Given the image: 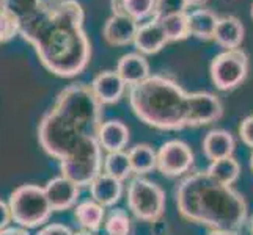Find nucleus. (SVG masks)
<instances>
[{"label":"nucleus","instance_id":"f257e3e1","mask_svg":"<svg viewBox=\"0 0 253 235\" xmlns=\"http://www.w3.org/2000/svg\"><path fill=\"white\" fill-rule=\"evenodd\" d=\"M19 34L57 77H76L90 63L91 44L77 0H44L37 13L19 24Z\"/></svg>","mask_w":253,"mask_h":235},{"label":"nucleus","instance_id":"f03ea898","mask_svg":"<svg viewBox=\"0 0 253 235\" xmlns=\"http://www.w3.org/2000/svg\"><path fill=\"white\" fill-rule=\"evenodd\" d=\"M102 116V103L96 99L90 85H68L40 119V146L60 162L82 138L98 136Z\"/></svg>","mask_w":253,"mask_h":235},{"label":"nucleus","instance_id":"7ed1b4c3","mask_svg":"<svg viewBox=\"0 0 253 235\" xmlns=\"http://www.w3.org/2000/svg\"><path fill=\"white\" fill-rule=\"evenodd\" d=\"M174 201L182 218L209 231H238L247 221L249 208L244 196L206 171L187 174L174 190Z\"/></svg>","mask_w":253,"mask_h":235},{"label":"nucleus","instance_id":"20e7f679","mask_svg":"<svg viewBox=\"0 0 253 235\" xmlns=\"http://www.w3.org/2000/svg\"><path fill=\"white\" fill-rule=\"evenodd\" d=\"M129 105L146 126L158 130H182L192 127V93L173 78L150 75L129 88Z\"/></svg>","mask_w":253,"mask_h":235},{"label":"nucleus","instance_id":"39448f33","mask_svg":"<svg viewBox=\"0 0 253 235\" xmlns=\"http://www.w3.org/2000/svg\"><path fill=\"white\" fill-rule=\"evenodd\" d=\"M102 147L98 136H85L60 160V172L79 187H90L102 172Z\"/></svg>","mask_w":253,"mask_h":235},{"label":"nucleus","instance_id":"423d86ee","mask_svg":"<svg viewBox=\"0 0 253 235\" xmlns=\"http://www.w3.org/2000/svg\"><path fill=\"white\" fill-rule=\"evenodd\" d=\"M13 221L25 229L40 228L52 215V205L46 196L44 187L24 184L17 187L8 199Z\"/></svg>","mask_w":253,"mask_h":235},{"label":"nucleus","instance_id":"0eeeda50","mask_svg":"<svg viewBox=\"0 0 253 235\" xmlns=\"http://www.w3.org/2000/svg\"><path fill=\"white\" fill-rule=\"evenodd\" d=\"M127 207L137 220L145 223H158L165 212V191L156 184L135 176L127 185Z\"/></svg>","mask_w":253,"mask_h":235},{"label":"nucleus","instance_id":"6e6552de","mask_svg":"<svg viewBox=\"0 0 253 235\" xmlns=\"http://www.w3.org/2000/svg\"><path fill=\"white\" fill-rule=\"evenodd\" d=\"M211 80L220 91H231L244 83L249 74V55L242 49L223 50L209 66Z\"/></svg>","mask_w":253,"mask_h":235},{"label":"nucleus","instance_id":"1a4fd4ad","mask_svg":"<svg viewBox=\"0 0 253 235\" xmlns=\"http://www.w3.org/2000/svg\"><path fill=\"white\" fill-rule=\"evenodd\" d=\"M195 155L190 146L181 140L164 143L158 151V169L165 177L186 176L194 168Z\"/></svg>","mask_w":253,"mask_h":235},{"label":"nucleus","instance_id":"9d476101","mask_svg":"<svg viewBox=\"0 0 253 235\" xmlns=\"http://www.w3.org/2000/svg\"><path fill=\"white\" fill-rule=\"evenodd\" d=\"M44 191L52 205V210L63 212L68 210V208L76 207L81 193V187L71 179L60 174V176L47 180V184L44 185Z\"/></svg>","mask_w":253,"mask_h":235},{"label":"nucleus","instance_id":"9b49d317","mask_svg":"<svg viewBox=\"0 0 253 235\" xmlns=\"http://www.w3.org/2000/svg\"><path fill=\"white\" fill-rule=\"evenodd\" d=\"M223 115V105L219 96L208 91L192 93V127L209 126Z\"/></svg>","mask_w":253,"mask_h":235},{"label":"nucleus","instance_id":"f8f14e48","mask_svg":"<svg viewBox=\"0 0 253 235\" xmlns=\"http://www.w3.org/2000/svg\"><path fill=\"white\" fill-rule=\"evenodd\" d=\"M169 38L165 34L159 19L151 17L146 22L138 24L134 38V46L142 55H154L167 46Z\"/></svg>","mask_w":253,"mask_h":235},{"label":"nucleus","instance_id":"ddd939ff","mask_svg":"<svg viewBox=\"0 0 253 235\" xmlns=\"http://www.w3.org/2000/svg\"><path fill=\"white\" fill-rule=\"evenodd\" d=\"M93 94L96 96L102 105H113L121 101L125 96L127 85L121 78V75L115 71H102L93 78L90 85Z\"/></svg>","mask_w":253,"mask_h":235},{"label":"nucleus","instance_id":"4468645a","mask_svg":"<svg viewBox=\"0 0 253 235\" xmlns=\"http://www.w3.org/2000/svg\"><path fill=\"white\" fill-rule=\"evenodd\" d=\"M138 29V22L126 16L112 14L102 27V38L107 44L115 47H123L134 44V38Z\"/></svg>","mask_w":253,"mask_h":235},{"label":"nucleus","instance_id":"2eb2a0df","mask_svg":"<svg viewBox=\"0 0 253 235\" xmlns=\"http://www.w3.org/2000/svg\"><path fill=\"white\" fill-rule=\"evenodd\" d=\"M117 72L121 75L129 88L146 80L151 75L150 63H148L145 55L138 54V52H130V54H125L121 57L117 65Z\"/></svg>","mask_w":253,"mask_h":235},{"label":"nucleus","instance_id":"dca6fc26","mask_svg":"<svg viewBox=\"0 0 253 235\" xmlns=\"http://www.w3.org/2000/svg\"><path fill=\"white\" fill-rule=\"evenodd\" d=\"M129 127L118 119H110L102 123L98 132V141L102 147V151L109 152H120L125 151V147L129 143Z\"/></svg>","mask_w":253,"mask_h":235},{"label":"nucleus","instance_id":"f3484780","mask_svg":"<svg viewBox=\"0 0 253 235\" xmlns=\"http://www.w3.org/2000/svg\"><path fill=\"white\" fill-rule=\"evenodd\" d=\"M90 195L93 201L101 204L102 207H112L121 199L123 182L106 172H101L90 184Z\"/></svg>","mask_w":253,"mask_h":235},{"label":"nucleus","instance_id":"a211bd4d","mask_svg":"<svg viewBox=\"0 0 253 235\" xmlns=\"http://www.w3.org/2000/svg\"><path fill=\"white\" fill-rule=\"evenodd\" d=\"M236 141L234 136L223 129L209 130L206 136L203 138V152L209 160H220L226 157H233Z\"/></svg>","mask_w":253,"mask_h":235},{"label":"nucleus","instance_id":"6ab92c4d","mask_svg":"<svg viewBox=\"0 0 253 235\" xmlns=\"http://www.w3.org/2000/svg\"><path fill=\"white\" fill-rule=\"evenodd\" d=\"M244 33H246L244 24L236 16H223L219 17V22H217L214 41L225 50L241 49V44L244 41Z\"/></svg>","mask_w":253,"mask_h":235},{"label":"nucleus","instance_id":"aec40b11","mask_svg":"<svg viewBox=\"0 0 253 235\" xmlns=\"http://www.w3.org/2000/svg\"><path fill=\"white\" fill-rule=\"evenodd\" d=\"M187 22L190 36H195L203 41H211L214 39L219 16L212 10H208V8H198V10L187 13Z\"/></svg>","mask_w":253,"mask_h":235},{"label":"nucleus","instance_id":"412c9836","mask_svg":"<svg viewBox=\"0 0 253 235\" xmlns=\"http://www.w3.org/2000/svg\"><path fill=\"white\" fill-rule=\"evenodd\" d=\"M156 0H110L112 14L126 16L135 22H143L154 16Z\"/></svg>","mask_w":253,"mask_h":235},{"label":"nucleus","instance_id":"4be33fe9","mask_svg":"<svg viewBox=\"0 0 253 235\" xmlns=\"http://www.w3.org/2000/svg\"><path fill=\"white\" fill-rule=\"evenodd\" d=\"M74 218L81 228L90 232H98L106 221V207L96 201H84L74 207Z\"/></svg>","mask_w":253,"mask_h":235},{"label":"nucleus","instance_id":"5701e85b","mask_svg":"<svg viewBox=\"0 0 253 235\" xmlns=\"http://www.w3.org/2000/svg\"><path fill=\"white\" fill-rule=\"evenodd\" d=\"M127 155L135 176H145V174L158 168V152L153 149V146L146 143H140L130 147L127 151Z\"/></svg>","mask_w":253,"mask_h":235},{"label":"nucleus","instance_id":"b1692460","mask_svg":"<svg viewBox=\"0 0 253 235\" xmlns=\"http://www.w3.org/2000/svg\"><path fill=\"white\" fill-rule=\"evenodd\" d=\"M206 172L220 184L233 185L241 176V165L234 157H226L209 163Z\"/></svg>","mask_w":253,"mask_h":235},{"label":"nucleus","instance_id":"393cba45","mask_svg":"<svg viewBox=\"0 0 253 235\" xmlns=\"http://www.w3.org/2000/svg\"><path fill=\"white\" fill-rule=\"evenodd\" d=\"M102 172L109 174V176L115 177L121 182H125L132 176V167H130V160L129 155L125 151L120 152H109L104 157V163H102Z\"/></svg>","mask_w":253,"mask_h":235},{"label":"nucleus","instance_id":"a878e982","mask_svg":"<svg viewBox=\"0 0 253 235\" xmlns=\"http://www.w3.org/2000/svg\"><path fill=\"white\" fill-rule=\"evenodd\" d=\"M162 29L169 38V42L174 41H182L190 36L189 32V22H187V13H179V14H170L161 17Z\"/></svg>","mask_w":253,"mask_h":235},{"label":"nucleus","instance_id":"bb28decb","mask_svg":"<svg viewBox=\"0 0 253 235\" xmlns=\"http://www.w3.org/2000/svg\"><path fill=\"white\" fill-rule=\"evenodd\" d=\"M104 229L107 235H130L132 234V221L126 210L113 208L109 215H106Z\"/></svg>","mask_w":253,"mask_h":235},{"label":"nucleus","instance_id":"cd10ccee","mask_svg":"<svg viewBox=\"0 0 253 235\" xmlns=\"http://www.w3.org/2000/svg\"><path fill=\"white\" fill-rule=\"evenodd\" d=\"M42 2L44 0H5L3 8L14 17L17 24H21L33 13H37Z\"/></svg>","mask_w":253,"mask_h":235},{"label":"nucleus","instance_id":"c85d7f7f","mask_svg":"<svg viewBox=\"0 0 253 235\" xmlns=\"http://www.w3.org/2000/svg\"><path fill=\"white\" fill-rule=\"evenodd\" d=\"M187 2L186 0H156L154 5V16L156 19L170 16V14H179L187 13Z\"/></svg>","mask_w":253,"mask_h":235},{"label":"nucleus","instance_id":"c756f323","mask_svg":"<svg viewBox=\"0 0 253 235\" xmlns=\"http://www.w3.org/2000/svg\"><path fill=\"white\" fill-rule=\"evenodd\" d=\"M19 34V24L5 8L0 10V44Z\"/></svg>","mask_w":253,"mask_h":235},{"label":"nucleus","instance_id":"7c9ffc66","mask_svg":"<svg viewBox=\"0 0 253 235\" xmlns=\"http://www.w3.org/2000/svg\"><path fill=\"white\" fill-rule=\"evenodd\" d=\"M239 135L244 144H247L253 149V115L242 119V123L239 126Z\"/></svg>","mask_w":253,"mask_h":235},{"label":"nucleus","instance_id":"2f4dec72","mask_svg":"<svg viewBox=\"0 0 253 235\" xmlns=\"http://www.w3.org/2000/svg\"><path fill=\"white\" fill-rule=\"evenodd\" d=\"M37 235H74V232L71 231V228H68L65 224L52 223L44 226V228H41Z\"/></svg>","mask_w":253,"mask_h":235},{"label":"nucleus","instance_id":"473e14b6","mask_svg":"<svg viewBox=\"0 0 253 235\" xmlns=\"http://www.w3.org/2000/svg\"><path fill=\"white\" fill-rule=\"evenodd\" d=\"M11 221H13V218H11L10 205H8V202L0 201V231L8 228Z\"/></svg>","mask_w":253,"mask_h":235},{"label":"nucleus","instance_id":"72a5a7b5","mask_svg":"<svg viewBox=\"0 0 253 235\" xmlns=\"http://www.w3.org/2000/svg\"><path fill=\"white\" fill-rule=\"evenodd\" d=\"M0 235H30V232L29 229L21 228V226H14V228L8 226V228L0 231Z\"/></svg>","mask_w":253,"mask_h":235},{"label":"nucleus","instance_id":"f704fd0d","mask_svg":"<svg viewBox=\"0 0 253 235\" xmlns=\"http://www.w3.org/2000/svg\"><path fill=\"white\" fill-rule=\"evenodd\" d=\"M208 235H241V234L233 229H214V231H209Z\"/></svg>","mask_w":253,"mask_h":235},{"label":"nucleus","instance_id":"c9c22d12","mask_svg":"<svg viewBox=\"0 0 253 235\" xmlns=\"http://www.w3.org/2000/svg\"><path fill=\"white\" fill-rule=\"evenodd\" d=\"M186 2H187V5L190 8V6H202L203 3L208 2V0H186Z\"/></svg>","mask_w":253,"mask_h":235},{"label":"nucleus","instance_id":"e433bc0d","mask_svg":"<svg viewBox=\"0 0 253 235\" xmlns=\"http://www.w3.org/2000/svg\"><path fill=\"white\" fill-rule=\"evenodd\" d=\"M74 235H96V232H90V231H85V229H82V231H77V232H74Z\"/></svg>","mask_w":253,"mask_h":235},{"label":"nucleus","instance_id":"4c0bfd02","mask_svg":"<svg viewBox=\"0 0 253 235\" xmlns=\"http://www.w3.org/2000/svg\"><path fill=\"white\" fill-rule=\"evenodd\" d=\"M250 169L253 171V152H252V155H250Z\"/></svg>","mask_w":253,"mask_h":235},{"label":"nucleus","instance_id":"58836bf2","mask_svg":"<svg viewBox=\"0 0 253 235\" xmlns=\"http://www.w3.org/2000/svg\"><path fill=\"white\" fill-rule=\"evenodd\" d=\"M250 231H252V235H253V216H252V220H250Z\"/></svg>","mask_w":253,"mask_h":235},{"label":"nucleus","instance_id":"ea45409f","mask_svg":"<svg viewBox=\"0 0 253 235\" xmlns=\"http://www.w3.org/2000/svg\"><path fill=\"white\" fill-rule=\"evenodd\" d=\"M3 2H5V0H0V10L3 8Z\"/></svg>","mask_w":253,"mask_h":235},{"label":"nucleus","instance_id":"a19ab883","mask_svg":"<svg viewBox=\"0 0 253 235\" xmlns=\"http://www.w3.org/2000/svg\"><path fill=\"white\" fill-rule=\"evenodd\" d=\"M252 19H253V3H252Z\"/></svg>","mask_w":253,"mask_h":235}]
</instances>
